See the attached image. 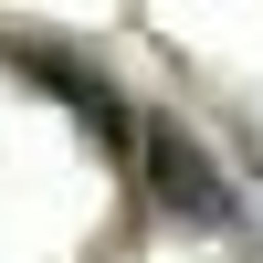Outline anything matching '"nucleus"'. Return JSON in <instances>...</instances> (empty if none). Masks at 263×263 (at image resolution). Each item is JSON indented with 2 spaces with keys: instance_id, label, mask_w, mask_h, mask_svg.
Returning a JSON list of instances; mask_svg holds the SVG:
<instances>
[{
  "instance_id": "f03ea898",
  "label": "nucleus",
  "mask_w": 263,
  "mask_h": 263,
  "mask_svg": "<svg viewBox=\"0 0 263 263\" xmlns=\"http://www.w3.org/2000/svg\"><path fill=\"white\" fill-rule=\"evenodd\" d=\"M21 63H32V84H42V95H63L84 126H95V147H105V158H137V126H147V116H126V105L105 95L84 63H63V53H21Z\"/></svg>"
},
{
  "instance_id": "f257e3e1",
  "label": "nucleus",
  "mask_w": 263,
  "mask_h": 263,
  "mask_svg": "<svg viewBox=\"0 0 263 263\" xmlns=\"http://www.w3.org/2000/svg\"><path fill=\"white\" fill-rule=\"evenodd\" d=\"M137 158H147L137 179L158 190V211H168V221H190V232H221V221H232V179L200 158V147H190V126L147 116V126H137Z\"/></svg>"
}]
</instances>
